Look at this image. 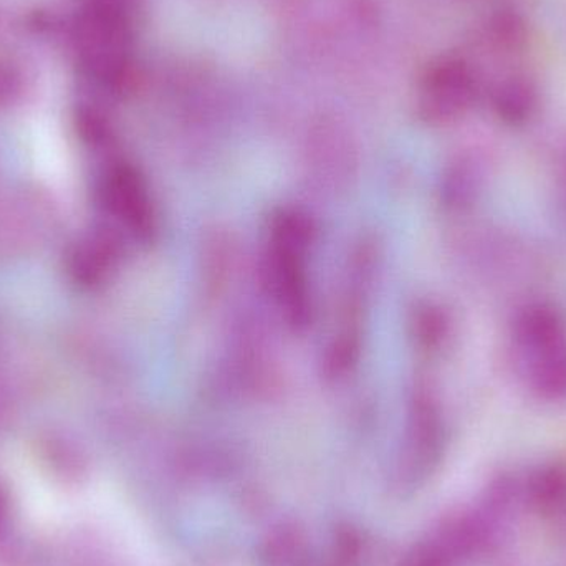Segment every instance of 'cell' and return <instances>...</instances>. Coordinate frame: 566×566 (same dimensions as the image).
<instances>
[{
	"label": "cell",
	"mask_w": 566,
	"mask_h": 566,
	"mask_svg": "<svg viewBox=\"0 0 566 566\" xmlns=\"http://www.w3.org/2000/svg\"><path fill=\"white\" fill-rule=\"evenodd\" d=\"M515 349L525 378L538 396H566V319L555 306L537 303L518 315Z\"/></svg>",
	"instance_id": "cell-1"
},
{
	"label": "cell",
	"mask_w": 566,
	"mask_h": 566,
	"mask_svg": "<svg viewBox=\"0 0 566 566\" xmlns=\"http://www.w3.org/2000/svg\"><path fill=\"white\" fill-rule=\"evenodd\" d=\"M475 76L462 60L448 59L431 66L421 88V108L434 122H451L468 112L475 98Z\"/></svg>",
	"instance_id": "cell-2"
},
{
	"label": "cell",
	"mask_w": 566,
	"mask_h": 566,
	"mask_svg": "<svg viewBox=\"0 0 566 566\" xmlns=\"http://www.w3.org/2000/svg\"><path fill=\"white\" fill-rule=\"evenodd\" d=\"M495 112L504 122L518 125L534 112L537 95L534 86L525 80L505 82L495 93Z\"/></svg>",
	"instance_id": "cell-3"
}]
</instances>
